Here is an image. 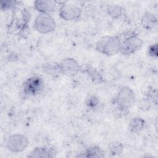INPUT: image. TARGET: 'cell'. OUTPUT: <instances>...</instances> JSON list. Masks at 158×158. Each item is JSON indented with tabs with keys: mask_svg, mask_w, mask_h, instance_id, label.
<instances>
[{
	"mask_svg": "<svg viewBox=\"0 0 158 158\" xmlns=\"http://www.w3.org/2000/svg\"><path fill=\"white\" fill-rule=\"evenodd\" d=\"M81 14V9L72 4L63 5L60 10V15L65 20L77 19Z\"/></svg>",
	"mask_w": 158,
	"mask_h": 158,
	"instance_id": "52a82bcc",
	"label": "cell"
},
{
	"mask_svg": "<svg viewBox=\"0 0 158 158\" xmlns=\"http://www.w3.org/2000/svg\"><path fill=\"white\" fill-rule=\"evenodd\" d=\"M83 156L89 157H103L104 154L102 151L98 147H92L88 148L85 152Z\"/></svg>",
	"mask_w": 158,
	"mask_h": 158,
	"instance_id": "4fadbf2b",
	"label": "cell"
},
{
	"mask_svg": "<svg viewBox=\"0 0 158 158\" xmlns=\"http://www.w3.org/2000/svg\"><path fill=\"white\" fill-rule=\"evenodd\" d=\"M144 120L140 118H134L130 123V128L133 132L140 131L144 127Z\"/></svg>",
	"mask_w": 158,
	"mask_h": 158,
	"instance_id": "7c38bea8",
	"label": "cell"
},
{
	"mask_svg": "<svg viewBox=\"0 0 158 158\" xmlns=\"http://www.w3.org/2000/svg\"><path fill=\"white\" fill-rule=\"evenodd\" d=\"M149 53L152 56H157V45L152 46L149 49Z\"/></svg>",
	"mask_w": 158,
	"mask_h": 158,
	"instance_id": "ac0fdd59",
	"label": "cell"
},
{
	"mask_svg": "<svg viewBox=\"0 0 158 158\" xmlns=\"http://www.w3.org/2000/svg\"><path fill=\"white\" fill-rule=\"evenodd\" d=\"M98 102V100L94 96H91L87 100V105L91 107H93L96 105H97Z\"/></svg>",
	"mask_w": 158,
	"mask_h": 158,
	"instance_id": "e0dca14e",
	"label": "cell"
},
{
	"mask_svg": "<svg viewBox=\"0 0 158 158\" xmlns=\"http://www.w3.org/2000/svg\"><path fill=\"white\" fill-rule=\"evenodd\" d=\"M141 22L143 27L148 29H151L156 25V19L152 14L148 13L143 17Z\"/></svg>",
	"mask_w": 158,
	"mask_h": 158,
	"instance_id": "8fae6325",
	"label": "cell"
},
{
	"mask_svg": "<svg viewBox=\"0 0 158 158\" xmlns=\"http://www.w3.org/2000/svg\"><path fill=\"white\" fill-rule=\"evenodd\" d=\"M54 153V149L51 148L47 149L46 148H38L31 152L29 155L30 157H53Z\"/></svg>",
	"mask_w": 158,
	"mask_h": 158,
	"instance_id": "30bf717a",
	"label": "cell"
},
{
	"mask_svg": "<svg viewBox=\"0 0 158 158\" xmlns=\"http://www.w3.org/2000/svg\"><path fill=\"white\" fill-rule=\"evenodd\" d=\"M86 70L88 71V73L91 76V78L93 80V81L94 82H97V83H101V82L102 77H101L99 73L96 70H94L93 68L87 69Z\"/></svg>",
	"mask_w": 158,
	"mask_h": 158,
	"instance_id": "2e32d148",
	"label": "cell"
},
{
	"mask_svg": "<svg viewBox=\"0 0 158 158\" xmlns=\"http://www.w3.org/2000/svg\"><path fill=\"white\" fill-rule=\"evenodd\" d=\"M120 44V51L125 54H130L139 50L143 44V41L133 31H126L117 38Z\"/></svg>",
	"mask_w": 158,
	"mask_h": 158,
	"instance_id": "6da1fadb",
	"label": "cell"
},
{
	"mask_svg": "<svg viewBox=\"0 0 158 158\" xmlns=\"http://www.w3.org/2000/svg\"><path fill=\"white\" fill-rule=\"evenodd\" d=\"M108 13L114 18L118 17L122 14V9L120 6H110L108 9Z\"/></svg>",
	"mask_w": 158,
	"mask_h": 158,
	"instance_id": "9a60e30c",
	"label": "cell"
},
{
	"mask_svg": "<svg viewBox=\"0 0 158 158\" xmlns=\"http://www.w3.org/2000/svg\"><path fill=\"white\" fill-rule=\"evenodd\" d=\"M62 73L67 76H74L79 70V65L73 59H64L59 65Z\"/></svg>",
	"mask_w": 158,
	"mask_h": 158,
	"instance_id": "ba28073f",
	"label": "cell"
},
{
	"mask_svg": "<svg viewBox=\"0 0 158 158\" xmlns=\"http://www.w3.org/2000/svg\"><path fill=\"white\" fill-rule=\"evenodd\" d=\"M55 6L54 1H36L35 2V7L42 13H46L52 10Z\"/></svg>",
	"mask_w": 158,
	"mask_h": 158,
	"instance_id": "9c48e42d",
	"label": "cell"
},
{
	"mask_svg": "<svg viewBox=\"0 0 158 158\" xmlns=\"http://www.w3.org/2000/svg\"><path fill=\"white\" fill-rule=\"evenodd\" d=\"M28 144L27 138L19 134H16L10 136L6 143L7 148L14 152H19L23 151Z\"/></svg>",
	"mask_w": 158,
	"mask_h": 158,
	"instance_id": "5b68a950",
	"label": "cell"
},
{
	"mask_svg": "<svg viewBox=\"0 0 158 158\" xmlns=\"http://www.w3.org/2000/svg\"><path fill=\"white\" fill-rule=\"evenodd\" d=\"M96 48L101 53L114 55L120 51V44L117 38L106 36L98 41Z\"/></svg>",
	"mask_w": 158,
	"mask_h": 158,
	"instance_id": "7a4b0ae2",
	"label": "cell"
},
{
	"mask_svg": "<svg viewBox=\"0 0 158 158\" xmlns=\"http://www.w3.org/2000/svg\"><path fill=\"white\" fill-rule=\"evenodd\" d=\"M134 100L135 95L132 90L125 87L120 90L115 99V102L118 107L128 109L133 104Z\"/></svg>",
	"mask_w": 158,
	"mask_h": 158,
	"instance_id": "277c9868",
	"label": "cell"
},
{
	"mask_svg": "<svg viewBox=\"0 0 158 158\" xmlns=\"http://www.w3.org/2000/svg\"><path fill=\"white\" fill-rule=\"evenodd\" d=\"M123 149V146L121 143L118 142H114L110 144L109 146V150L111 154L114 155L119 154L122 152Z\"/></svg>",
	"mask_w": 158,
	"mask_h": 158,
	"instance_id": "5bb4252c",
	"label": "cell"
},
{
	"mask_svg": "<svg viewBox=\"0 0 158 158\" xmlns=\"http://www.w3.org/2000/svg\"><path fill=\"white\" fill-rule=\"evenodd\" d=\"M43 87V81L37 77H31L26 80L23 84V91L26 94L35 95Z\"/></svg>",
	"mask_w": 158,
	"mask_h": 158,
	"instance_id": "8992f818",
	"label": "cell"
},
{
	"mask_svg": "<svg viewBox=\"0 0 158 158\" xmlns=\"http://www.w3.org/2000/svg\"><path fill=\"white\" fill-rule=\"evenodd\" d=\"M36 29L41 33H48L55 29L54 19L47 13H41L36 17L35 22Z\"/></svg>",
	"mask_w": 158,
	"mask_h": 158,
	"instance_id": "3957f363",
	"label": "cell"
}]
</instances>
